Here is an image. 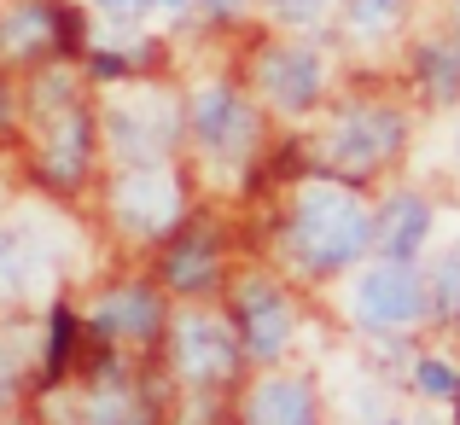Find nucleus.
I'll return each instance as SVG.
<instances>
[{
  "instance_id": "nucleus-6",
  "label": "nucleus",
  "mask_w": 460,
  "mask_h": 425,
  "mask_svg": "<svg viewBox=\"0 0 460 425\" xmlns=\"http://www.w3.org/2000/svg\"><path fill=\"white\" fill-rule=\"evenodd\" d=\"M431 291L420 286V274L408 262H379L356 280V314L367 326H414L426 314Z\"/></svg>"
},
{
  "instance_id": "nucleus-25",
  "label": "nucleus",
  "mask_w": 460,
  "mask_h": 425,
  "mask_svg": "<svg viewBox=\"0 0 460 425\" xmlns=\"http://www.w3.org/2000/svg\"><path fill=\"white\" fill-rule=\"evenodd\" d=\"M164 12H192V0H157Z\"/></svg>"
},
{
  "instance_id": "nucleus-22",
  "label": "nucleus",
  "mask_w": 460,
  "mask_h": 425,
  "mask_svg": "<svg viewBox=\"0 0 460 425\" xmlns=\"http://www.w3.org/2000/svg\"><path fill=\"white\" fill-rule=\"evenodd\" d=\"M192 6H204V18L222 23V18H239V12H245V0H192Z\"/></svg>"
},
{
  "instance_id": "nucleus-13",
  "label": "nucleus",
  "mask_w": 460,
  "mask_h": 425,
  "mask_svg": "<svg viewBox=\"0 0 460 425\" xmlns=\"http://www.w3.org/2000/svg\"><path fill=\"white\" fill-rule=\"evenodd\" d=\"M414 70H420V88H426L431 100L449 105L460 93V47L455 41H426L414 53Z\"/></svg>"
},
{
  "instance_id": "nucleus-9",
  "label": "nucleus",
  "mask_w": 460,
  "mask_h": 425,
  "mask_svg": "<svg viewBox=\"0 0 460 425\" xmlns=\"http://www.w3.org/2000/svg\"><path fill=\"white\" fill-rule=\"evenodd\" d=\"M175 367L187 373V379H199V385L227 379V367H234V332H227V321H216V314H181Z\"/></svg>"
},
{
  "instance_id": "nucleus-2",
  "label": "nucleus",
  "mask_w": 460,
  "mask_h": 425,
  "mask_svg": "<svg viewBox=\"0 0 460 425\" xmlns=\"http://www.w3.org/2000/svg\"><path fill=\"white\" fill-rule=\"evenodd\" d=\"M105 128H111V146L128 169L135 164H164V152L181 140V105L157 88H135L117 93L111 111H105Z\"/></svg>"
},
{
  "instance_id": "nucleus-29",
  "label": "nucleus",
  "mask_w": 460,
  "mask_h": 425,
  "mask_svg": "<svg viewBox=\"0 0 460 425\" xmlns=\"http://www.w3.org/2000/svg\"><path fill=\"white\" fill-rule=\"evenodd\" d=\"M455 47H460V41H455Z\"/></svg>"
},
{
  "instance_id": "nucleus-10",
  "label": "nucleus",
  "mask_w": 460,
  "mask_h": 425,
  "mask_svg": "<svg viewBox=\"0 0 460 425\" xmlns=\"http://www.w3.org/2000/svg\"><path fill=\"white\" fill-rule=\"evenodd\" d=\"M426 239H431V204L414 199V192L391 199L379 216H373V245L385 251V262H414Z\"/></svg>"
},
{
  "instance_id": "nucleus-14",
  "label": "nucleus",
  "mask_w": 460,
  "mask_h": 425,
  "mask_svg": "<svg viewBox=\"0 0 460 425\" xmlns=\"http://www.w3.org/2000/svg\"><path fill=\"white\" fill-rule=\"evenodd\" d=\"M408 6L414 0H344V30L361 35V41H379V35H391L402 23Z\"/></svg>"
},
{
  "instance_id": "nucleus-19",
  "label": "nucleus",
  "mask_w": 460,
  "mask_h": 425,
  "mask_svg": "<svg viewBox=\"0 0 460 425\" xmlns=\"http://www.w3.org/2000/svg\"><path fill=\"white\" fill-rule=\"evenodd\" d=\"M88 425H140V414H135V403H123V396H100Z\"/></svg>"
},
{
  "instance_id": "nucleus-11",
  "label": "nucleus",
  "mask_w": 460,
  "mask_h": 425,
  "mask_svg": "<svg viewBox=\"0 0 460 425\" xmlns=\"http://www.w3.org/2000/svg\"><path fill=\"white\" fill-rule=\"evenodd\" d=\"M245 332L257 356H280L286 338H292V309H286L280 291L269 286H245Z\"/></svg>"
},
{
  "instance_id": "nucleus-18",
  "label": "nucleus",
  "mask_w": 460,
  "mask_h": 425,
  "mask_svg": "<svg viewBox=\"0 0 460 425\" xmlns=\"http://www.w3.org/2000/svg\"><path fill=\"white\" fill-rule=\"evenodd\" d=\"M431 297H438V309L460 314V245L438 262V286H431Z\"/></svg>"
},
{
  "instance_id": "nucleus-16",
  "label": "nucleus",
  "mask_w": 460,
  "mask_h": 425,
  "mask_svg": "<svg viewBox=\"0 0 460 425\" xmlns=\"http://www.w3.org/2000/svg\"><path fill=\"white\" fill-rule=\"evenodd\" d=\"M210 274H216V251L204 245V239H192V245H181L175 257H169V280L187 286V291H192V286H204Z\"/></svg>"
},
{
  "instance_id": "nucleus-7",
  "label": "nucleus",
  "mask_w": 460,
  "mask_h": 425,
  "mask_svg": "<svg viewBox=\"0 0 460 425\" xmlns=\"http://www.w3.org/2000/svg\"><path fill=\"white\" fill-rule=\"evenodd\" d=\"M192 135L216 157H245L251 140H257V111L245 105L239 88L210 82V88H199V100H192Z\"/></svg>"
},
{
  "instance_id": "nucleus-3",
  "label": "nucleus",
  "mask_w": 460,
  "mask_h": 425,
  "mask_svg": "<svg viewBox=\"0 0 460 425\" xmlns=\"http://www.w3.org/2000/svg\"><path fill=\"white\" fill-rule=\"evenodd\" d=\"M257 88H262V100H269L274 111L304 117V111L321 105V93H326V65H321V53L304 47V41H274V47L257 53Z\"/></svg>"
},
{
  "instance_id": "nucleus-21",
  "label": "nucleus",
  "mask_w": 460,
  "mask_h": 425,
  "mask_svg": "<svg viewBox=\"0 0 460 425\" xmlns=\"http://www.w3.org/2000/svg\"><path fill=\"white\" fill-rule=\"evenodd\" d=\"M23 269H30V257H23L12 239H0V291L18 286V280H23Z\"/></svg>"
},
{
  "instance_id": "nucleus-12",
  "label": "nucleus",
  "mask_w": 460,
  "mask_h": 425,
  "mask_svg": "<svg viewBox=\"0 0 460 425\" xmlns=\"http://www.w3.org/2000/svg\"><path fill=\"white\" fill-rule=\"evenodd\" d=\"M314 408H309V391L292 379H274L257 391V408H251V425H309Z\"/></svg>"
},
{
  "instance_id": "nucleus-20",
  "label": "nucleus",
  "mask_w": 460,
  "mask_h": 425,
  "mask_svg": "<svg viewBox=\"0 0 460 425\" xmlns=\"http://www.w3.org/2000/svg\"><path fill=\"white\" fill-rule=\"evenodd\" d=\"M93 6H100L111 23H140V18L157 6V0H93Z\"/></svg>"
},
{
  "instance_id": "nucleus-4",
  "label": "nucleus",
  "mask_w": 460,
  "mask_h": 425,
  "mask_svg": "<svg viewBox=\"0 0 460 425\" xmlns=\"http://www.w3.org/2000/svg\"><path fill=\"white\" fill-rule=\"evenodd\" d=\"M111 210L123 216V227L140 234V239L169 234V227L181 222V187H175V175H169L164 164H135V169H123V181H117Z\"/></svg>"
},
{
  "instance_id": "nucleus-26",
  "label": "nucleus",
  "mask_w": 460,
  "mask_h": 425,
  "mask_svg": "<svg viewBox=\"0 0 460 425\" xmlns=\"http://www.w3.org/2000/svg\"><path fill=\"white\" fill-rule=\"evenodd\" d=\"M6 385H12V367H6V361H0V391H6Z\"/></svg>"
},
{
  "instance_id": "nucleus-8",
  "label": "nucleus",
  "mask_w": 460,
  "mask_h": 425,
  "mask_svg": "<svg viewBox=\"0 0 460 425\" xmlns=\"http://www.w3.org/2000/svg\"><path fill=\"white\" fill-rule=\"evenodd\" d=\"M53 41H76V18L53 0H18L0 12V58H35Z\"/></svg>"
},
{
  "instance_id": "nucleus-1",
  "label": "nucleus",
  "mask_w": 460,
  "mask_h": 425,
  "mask_svg": "<svg viewBox=\"0 0 460 425\" xmlns=\"http://www.w3.org/2000/svg\"><path fill=\"white\" fill-rule=\"evenodd\" d=\"M367 239H373V216L349 187H338V181H309V187L297 192L292 245H297V257H304V269H321V274L344 269V262H356L361 251H367Z\"/></svg>"
},
{
  "instance_id": "nucleus-23",
  "label": "nucleus",
  "mask_w": 460,
  "mask_h": 425,
  "mask_svg": "<svg viewBox=\"0 0 460 425\" xmlns=\"http://www.w3.org/2000/svg\"><path fill=\"white\" fill-rule=\"evenodd\" d=\"M420 385H426V391H449V373H443V367H420Z\"/></svg>"
},
{
  "instance_id": "nucleus-5",
  "label": "nucleus",
  "mask_w": 460,
  "mask_h": 425,
  "mask_svg": "<svg viewBox=\"0 0 460 425\" xmlns=\"http://www.w3.org/2000/svg\"><path fill=\"white\" fill-rule=\"evenodd\" d=\"M396 146H402V117H396L391 105H367V111H349L344 123L332 128L326 157H332V169H344V175H361V169H379L385 157H396Z\"/></svg>"
},
{
  "instance_id": "nucleus-24",
  "label": "nucleus",
  "mask_w": 460,
  "mask_h": 425,
  "mask_svg": "<svg viewBox=\"0 0 460 425\" xmlns=\"http://www.w3.org/2000/svg\"><path fill=\"white\" fill-rule=\"evenodd\" d=\"M12 123V93H6V82H0V128Z\"/></svg>"
},
{
  "instance_id": "nucleus-27",
  "label": "nucleus",
  "mask_w": 460,
  "mask_h": 425,
  "mask_svg": "<svg viewBox=\"0 0 460 425\" xmlns=\"http://www.w3.org/2000/svg\"><path fill=\"white\" fill-rule=\"evenodd\" d=\"M426 425H438V420H426Z\"/></svg>"
},
{
  "instance_id": "nucleus-28",
  "label": "nucleus",
  "mask_w": 460,
  "mask_h": 425,
  "mask_svg": "<svg viewBox=\"0 0 460 425\" xmlns=\"http://www.w3.org/2000/svg\"><path fill=\"white\" fill-rule=\"evenodd\" d=\"M455 146H460V135H455Z\"/></svg>"
},
{
  "instance_id": "nucleus-15",
  "label": "nucleus",
  "mask_w": 460,
  "mask_h": 425,
  "mask_svg": "<svg viewBox=\"0 0 460 425\" xmlns=\"http://www.w3.org/2000/svg\"><path fill=\"white\" fill-rule=\"evenodd\" d=\"M152 321H157L152 291H111L100 303V326H111V332H146Z\"/></svg>"
},
{
  "instance_id": "nucleus-17",
  "label": "nucleus",
  "mask_w": 460,
  "mask_h": 425,
  "mask_svg": "<svg viewBox=\"0 0 460 425\" xmlns=\"http://www.w3.org/2000/svg\"><path fill=\"white\" fill-rule=\"evenodd\" d=\"M262 12L274 23H286V30H309V23H321L332 12V0H262Z\"/></svg>"
}]
</instances>
